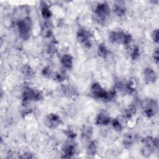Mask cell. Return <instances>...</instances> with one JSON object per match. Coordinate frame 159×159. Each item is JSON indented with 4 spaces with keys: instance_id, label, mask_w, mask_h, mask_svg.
<instances>
[{
    "instance_id": "4316f807",
    "label": "cell",
    "mask_w": 159,
    "mask_h": 159,
    "mask_svg": "<svg viewBox=\"0 0 159 159\" xmlns=\"http://www.w3.org/2000/svg\"><path fill=\"white\" fill-rule=\"evenodd\" d=\"M152 39L153 40V41L156 43H158V29L154 30V31L152 32Z\"/></svg>"
},
{
    "instance_id": "ba28073f",
    "label": "cell",
    "mask_w": 159,
    "mask_h": 159,
    "mask_svg": "<svg viewBox=\"0 0 159 159\" xmlns=\"http://www.w3.org/2000/svg\"><path fill=\"white\" fill-rule=\"evenodd\" d=\"M126 33L121 31H112L109 34L110 41L113 43H122L123 44Z\"/></svg>"
},
{
    "instance_id": "e0dca14e",
    "label": "cell",
    "mask_w": 159,
    "mask_h": 159,
    "mask_svg": "<svg viewBox=\"0 0 159 159\" xmlns=\"http://www.w3.org/2000/svg\"><path fill=\"white\" fill-rule=\"evenodd\" d=\"M97 150V145L95 142L92 141L89 143L88 147H87V153L89 155L93 156L95 155L96 153Z\"/></svg>"
},
{
    "instance_id": "4dcf8cb0",
    "label": "cell",
    "mask_w": 159,
    "mask_h": 159,
    "mask_svg": "<svg viewBox=\"0 0 159 159\" xmlns=\"http://www.w3.org/2000/svg\"><path fill=\"white\" fill-rule=\"evenodd\" d=\"M19 157L21 158H33V156H32V154H31L30 152H26Z\"/></svg>"
},
{
    "instance_id": "30bf717a",
    "label": "cell",
    "mask_w": 159,
    "mask_h": 159,
    "mask_svg": "<svg viewBox=\"0 0 159 159\" xmlns=\"http://www.w3.org/2000/svg\"><path fill=\"white\" fill-rule=\"evenodd\" d=\"M110 117L104 113H100L96 118V124L97 125L106 126L110 123Z\"/></svg>"
},
{
    "instance_id": "5b68a950",
    "label": "cell",
    "mask_w": 159,
    "mask_h": 159,
    "mask_svg": "<svg viewBox=\"0 0 159 159\" xmlns=\"http://www.w3.org/2000/svg\"><path fill=\"white\" fill-rule=\"evenodd\" d=\"M95 13L100 22L102 23L106 21V18L110 14V8L106 3H100L97 6L95 10Z\"/></svg>"
},
{
    "instance_id": "4fadbf2b",
    "label": "cell",
    "mask_w": 159,
    "mask_h": 159,
    "mask_svg": "<svg viewBox=\"0 0 159 159\" xmlns=\"http://www.w3.org/2000/svg\"><path fill=\"white\" fill-rule=\"evenodd\" d=\"M61 63L65 68L70 69L73 66V57L70 54H65L62 57Z\"/></svg>"
},
{
    "instance_id": "7402d4cb",
    "label": "cell",
    "mask_w": 159,
    "mask_h": 159,
    "mask_svg": "<svg viewBox=\"0 0 159 159\" xmlns=\"http://www.w3.org/2000/svg\"><path fill=\"white\" fill-rule=\"evenodd\" d=\"M22 72L24 75L27 76H31L33 75V71L31 68L28 65H25L22 68Z\"/></svg>"
},
{
    "instance_id": "52a82bcc",
    "label": "cell",
    "mask_w": 159,
    "mask_h": 159,
    "mask_svg": "<svg viewBox=\"0 0 159 159\" xmlns=\"http://www.w3.org/2000/svg\"><path fill=\"white\" fill-rule=\"evenodd\" d=\"M61 123L60 117L55 114H50L46 117V124L51 129L57 128Z\"/></svg>"
},
{
    "instance_id": "44dd1931",
    "label": "cell",
    "mask_w": 159,
    "mask_h": 159,
    "mask_svg": "<svg viewBox=\"0 0 159 159\" xmlns=\"http://www.w3.org/2000/svg\"><path fill=\"white\" fill-rule=\"evenodd\" d=\"M112 126H113V128L115 129V131H116L117 132H120L123 130L122 125L116 119H114V120L112 121Z\"/></svg>"
},
{
    "instance_id": "f546056e",
    "label": "cell",
    "mask_w": 159,
    "mask_h": 159,
    "mask_svg": "<svg viewBox=\"0 0 159 159\" xmlns=\"http://www.w3.org/2000/svg\"><path fill=\"white\" fill-rule=\"evenodd\" d=\"M43 74L45 76H49L51 75V69L49 67H47L46 68H44L43 70Z\"/></svg>"
},
{
    "instance_id": "8fae6325",
    "label": "cell",
    "mask_w": 159,
    "mask_h": 159,
    "mask_svg": "<svg viewBox=\"0 0 159 159\" xmlns=\"http://www.w3.org/2000/svg\"><path fill=\"white\" fill-rule=\"evenodd\" d=\"M52 24L50 22H46L44 24L42 30L41 34L44 37H49L52 34Z\"/></svg>"
},
{
    "instance_id": "ac0fdd59",
    "label": "cell",
    "mask_w": 159,
    "mask_h": 159,
    "mask_svg": "<svg viewBox=\"0 0 159 159\" xmlns=\"http://www.w3.org/2000/svg\"><path fill=\"white\" fill-rule=\"evenodd\" d=\"M109 51L106 47L104 44H100L98 49V54L100 57L102 58H106L108 55Z\"/></svg>"
},
{
    "instance_id": "603a6c76",
    "label": "cell",
    "mask_w": 159,
    "mask_h": 159,
    "mask_svg": "<svg viewBox=\"0 0 159 159\" xmlns=\"http://www.w3.org/2000/svg\"><path fill=\"white\" fill-rule=\"evenodd\" d=\"M135 111H136V108H135V107H134V106L130 107L129 109H128L126 111V112H125L126 116L128 118H130L132 116H133V115L135 114Z\"/></svg>"
},
{
    "instance_id": "83f0119b",
    "label": "cell",
    "mask_w": 159,
    "mask_h": 159,
    "mask_svg": "<svg viewBox=\"0 0 159 159\" xmlns=\"http://www.w3.org/2000/svg\"><path fill=\"white\" fill-rule=\"evenodd\" d=\"M65 133H66V135H67L70 139H73L76 137V134L70 129H68L67 131H65Z\"/></svg>"
},
{
    "instance_id": "d6986e66",
    "label": "cell",
    "mask_w": 159,
    "mask_h": 159,
    "mask_svg": "<svg viewBox=\"0 0 159 159\" xmlns=\"http://www.w3.org/2000/svg\"><path fill=\"white\" fill-rule=\"evenodd\" d=\"M134 137L132 135H126L124 139V141H123V144L124 145V147L127 149H129L130 148L133 143H134Z\"/></svg>"
},
{
    "instance_id": "484cf974",
    "label": "cell",
    "mask_w": 159,
    "mask_h": 159,
    "mask_svg": "<svg viewBox=\"0 0 159 159\" xmlns=\"http://www.w3.org/2000/svg\"><path fill=\"white\" fill-rule=\"evenodd\" d=\"M47 52L51 55H54L56 52V47L54 44H51L47 48Z\"/></svg>"
},
{
    "instance_id": "cb8c5ba5",
    "label": "cell",
    "mask_w": 159,
    "mask_h": 159,
    "mask_svg": "<svg viewBox=\"0 0 159 159\" xmlns=\"http://www.w3.org/2000/svg\"><path fill=\"white\" fill-rule=\"evenodd\" d=\"M66 78V75L65 73L61 72V73H58L55 75V79L56 80L59 82H62Z\"/></svg>"
},
{
    "instance_id": "7c38bea8",
    "label": "cell",
    "mask_w": 159,
    "mask_h": 159,
    "mask_svg": "<svg viewBox=\"0 0 159 159\" xmlns=\"http://www.w3.org/2000/svg\"><path fill=\"white\" fill-rule=\"evenodd\" d=\"M75 153V147L72 144H68L63 149V153L62 156L63 158H71Z\"/></svg>"
},
{
    "instance_id": "f1b7e54d",
    "label": "cell",
    "mask_w": 159,
    "mask_h": 159,
    "mask_svg": "<svg viewBox=\"0 0 159 159\" xmlns=\"http://www.w3.org/2000/svg\"><path fill=\"white\" fill-rule=\"evenodd\" d=\"M153 59L155 60V62H156L157 64L158 63V59H159V57H158V49L157 48L155 51H154V52H153Z\"/></svg>"
},
{
    "instance_id": "277c9868",
    "label": "cell",
    "mask_w": 159,
    "mask_h": 159,
    "mask_svg": "<svg viewBox=\"0 0 159 159\" xmlns=\"http://www.w3.org/2000/svg\"><path fill=\"white\" fill-rule=\"evenodd\" d=\"M22 97L23 100L25 101H39L43 99V95L41 92L27 87L24 90Z\"/></svg>"
},
{
    "instance_id": "9a60e30c",
    "label": "cell",
    "mask_w": 159,
    "mask_h": 159,
    "mask_svg": "<svg viewBox=\"0 0 159 159\" xmlns=\"http://www.w3.org/2000/svg\"><path fill=\"white\" fill-rule=\"evenodd\" d=\"M41 13L43 17L45 18H49L52 15V13L48 5L45 2L41 3Z\"/></svg>"
},
{
    "instance_id": "5bb4252c",
    "label": "cell",
    "mask_w": 159,
    "mask_h": 159,
    "mask_svg": "<svg viewBox=\"0 0 159 159\" xmlns=\"http://www.w3.org/2000/svg\"><path fill=\"white\" fill-rule=\"evenodd\" d=\"M114 12L117 16L123 17L126 14V10L124 5H122L121 3H119L114 5Z\"/></svg>"
},
{
    "instance_id": "9c48e42d",
    "label": "cell",
    "mask_w": 159,
    "mask_h": 159,
    "mask_svg": "<svg viewBox=\"0 0 159 159\" xmlns=\"http://www.w3.org/2000/svg\"><path fill=\"white\" fill-rule=\"evenodd\" d=\"M144 78L148 83H154L157 80V74L152 68H147L144 71Z\"/></svg>"
},
{
    "instance_id": "ffe728a7",
    "label": "cell",
    "mask_w": 159,
    "mask_h": 159,
    "mask_svg": "<svg viewBox=\"0 0 159 159\" xmlns=\"http://www.w3.org/2000/svg\"><path fill=\"white\" fill-rule=\"evenodd\" d=\"M63 91L66 95H68L69 96H74L76 94V90H75V88H72L71 87H69V86L64 87L63 88Z\"/></svg>"
},
{
    "instance_id": "8992f818",
    "label": "cell",
    "mask_w": 159,
    "mask_h": 159,
    "mask_svg": "<svg viewBox=\"0 0 159 159\" xmlns=\"http://www.w3.org/2000/svg\"><path fill=\"white\" fill-rule=\"evenodd\" d=\"M157 111H158V104L156 101L150 100L146 103L144 107V112L147 117H151L155 116Z\"/></svg>"
},
{
    "instance_id": "3957f363",
    "label": "cell",
    "mask_w": 159,
    "mask_h": 159,
    "mask_svg": "<svg viewBox=\"0 0 159 159\" xmlns=\"http://www.w3.org/2000/svg\"><path fill=\"white\" fill-rule=\"evenodd\" d=\"M77 39L85 47L90 49L92 47V35L90 32L84 29H80L77 33Z\"/></svg>"
},
{
    "instance_id": "2e32d148",
    "label": "cell",
    "mask_w": 159,
    "mask_h": 159,
    "mask_svg": "<svg viewBox=\"0 0 159 159\" xmlns=\"http://www.w3.org/2000/svg\"><path fill=\"white\" fill-rule=\"evenodd\" d=\"M93 134V129L90 126H85L82 129V136L85 139H90Z\"/></svg>"
},
{
    "instance_id": "7a4b0ae2",
    "label": "cell",
    "mask_w": 159,
    "mask_h": 159,
    "mask_svg": "<svg viewBox=\"0 0 159 159\" xmlns=\"http://www.w3.org/2000/svg\"><path fill=\"white\" fill-rule=\"evenodd\" d=\"M18 27L20 37L24 41L28 40L32 30L31 19L29 17H26L19 20L18 22Z\"/></svg>"
},
{
    "instance_id": "6da1fadb",
    "label": "cell",
    "mask_w": 159,
    "mask_h": 159,
    "mask_svg": "<svg viewBox=\"0 0 159 159\" xmlns=\"http://www.w3.org/2000/svg\"><path fill=\"white\" fill-rule=\"evenodd\" d=\"M91 92L95 98L105 101H110L112 100L116 94L114 91H111L110 92L105 91L98 83H95L92 85L91 87Z\"/></svg>"
},
{
    "instance_id": "d4e9b609",
    "label": "cell",
    "mask_w": 159,
    "mask_h": 159,
    "mask_svg": "<svg viewBox=\"0 0 159 159\" xmlns=\"http://www.w3.org/2000/svg\"><path fill=\"white\" fill-rule=\"evenodd\" d=\"M139 49L137 47H136L131 54V57L133 60H136L139 57Z\"/></svg>"
}]
</instances>
